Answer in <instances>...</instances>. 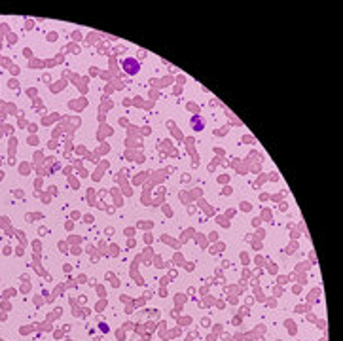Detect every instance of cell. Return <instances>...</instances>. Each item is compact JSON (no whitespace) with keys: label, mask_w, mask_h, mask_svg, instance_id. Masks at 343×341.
<instances>
[{"label":"cell","mask_w":343,"mask_h":341,"mask_svg":"<svg viewBox=\"0 0 343 341\" xmlns=\"http://www.w3.org/2000/svg\"><path fill=\"white\" fill-rule=\"evenodd\" d=\"M123 66H127V72H129V74H137L139 63H137L135 59H125V61H123Z\"/></svg>","instance_id":"cell-1"}]
</instances>
